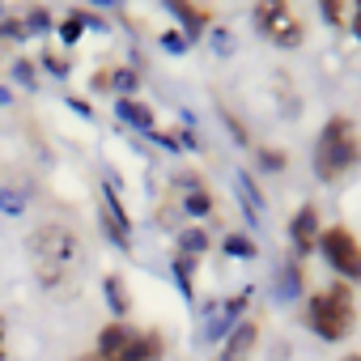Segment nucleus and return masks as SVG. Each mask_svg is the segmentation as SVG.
<instances>
[{
  "label": "nucleus",
  "instance_id": "f257e3e1",
  "mask_svg": "<svg viewBox=\"0 0 361 361\" xmlns=\"http://www.w3.org/2000/svg\"><path fill=\"white\" fill-rule=\"evenodd\" d=\"M26 255H30V272H35V281H39L43 289H51V293L68 289V285L81 276V268H85V243H81V230L68 226V221H56V217H47V221H39V226L30 230V238H26Z\"/></svg>",
  "mask_w": 361,
  "mask_h": 361
},
{
  "label": "nucleus",
  "instance_id": "f03ea898",
  "mask_svg": "<svg viewBox=\"0 0 361 361\" xmlns=\"http://www.w3.org/2000/svg\"><path fill=\"white\" fill-rule=\"evenodd\" d=\"M361 157V136H357V123L348 115H331L314 140V174L319 183H336L340 174H348Z\"/></svg>",
  "mask_w": 361,
  "mask_h": 361
},
{
  "label": "nucleus",
  "instance_id": "7ed1b4c3",
  "mask_svg": "<svg viewBox=\"0 0 361 361\" xmlns=\"http://www.w3.org/2000/svg\"><path fill=\"white\" fill-rule=\"evenodd\" d=\"M353 319H357V306H353V289L344 281H331L327 289L310 293V302H306V327L327 344L344 340L353 331Z\"/></svg>",
  "mask_w": 361,
  "mask_h": 361
},
{
  "label": "nucleus",
  "instance_id": "20e7f679",
  "mask_svg": "<svg viewBox=\"0 0 361 361\" xmlns=\"http://www.w3.org/2000/svg\"><path fill=\"white\" fill-rule=\"evenodd\" d=\"M166 340L161 331H140L128 323H106L98 331V357L102 361H161Z\"/></svg>",
  "mask_w": 361,
  "mask_h": 361
},
{
  "label": "nucleus",
  "instance_id": "39448f33",
  "mask_svg": "<svg viewBox=\"0 0 361 361\" xmlns=\"http://www.w3.org/2000/svg\"><path fill=\"white\" fill-rule=\"evenodd\" d=\"M251 22H255V30H259L268 43H276V47H285V51H293V47L306 43V30H302L298 13L285 5V0H264V5H255Z\"/></svg>",
  "mask_w": 361,
  "mask_h": 361
},
{
  "label": "nucleus",
  "instance_id": "423d86ee",
  "mask_svg": "<svg viewBox=\"0 0 361 361\" xmlns=\"http://www.w3.org/2000/svg\"><path fill=\"white\" fill-rule=\"evenodd\" d=\"M319 251L331 264V272H340L344 281H361V243H357L353 230H344V226L323 230L319 234Z\"/></svg>",
  "mask_w": 361,
  "mask_h": 361
},
{
  "label": "nucleus",
  "instance_id": "0eeeda50",
  "mask_svg": "<svg viewBox=\"0 0 361 361\" xmlns=\"http://www.w3.org/2000/svg\"><path fill=\"white\" fill-rule=\"evenodd\" d=\"M98 221H102V230H106V238L119 247V251H132V217H128V209H123V200L115 196V188L106 183L102 188V204H98Z\"/></svg>",
  "mask_w": 361,
  "mask_h": 361
},
{
  "label": "nucleus",
  "instance_id": "6e6552de",
  "mask_svg": "<svg viewBox=\"0 0 361 361\" xmlns=\"http://www.w3.org/2000/svg\"><path fill=\"white\" fill-rule=\"evenodd\" d=\"M255 344H259V323L243 319V323L221 340V348H217V357H213V361H251Z\"/></svg>",
  "mask_w": 361,
  "mask_h": 361
},
{
  "label": "nucleus",
  "instance_id": "1a4fd4ad",
  "mask_svg": "<svg viewBox=\"0 0 361 361\" xmlns=\"http://www.w3.org/2000/svg\"><path fill=\"white\" fill-rule=\"evenodd\" d=\"M247 302H251V293H238V298H226V302H217V310H213V319L204 323V336L209 340H226L238 323H243V310H247Z\"/></svg>",
  "mask_w": 361,
  "mask_h": 361
},
{
  "label": "nucleus",
  "instance_id": "9d476101",
  "mask_svg": "<svg viewBox=\"0 0 361 361\" xmlns=\"http://www.w3.org/2000/svg\"><path fill=\"white\" fill-rule=\"evenodd\" d=\"M319 209L314 204H302L293 217H289V238H293V247L298 251H314L319 247Z\"/></svg>",
  "mask_w": 361,
  "mask_h": 361
},
{
  "label": "nucleus",
  "instance_id": "9b49d317",
  "mask_svg": "<svg viewBox=\"0 0 361 361\" xmlns=\"http://www.w3.org/2000/svg\"><path fill=\"white\" fill-rule=\"evenodd\" d=\"M178 204H183V213H192V217H209L213 213V192L196 174H188V178H178Z\"/></svg>",
  "mask_w": 361,
  "mask_h": 361
},
{
  "label": "nucleus",
  "instance_id": "f8f14e48",
  "mask_svg": "<svg viewBox=\"0 0 361 361\" xmlns=\"http://www.w3.org/2000/svg\"><path fill=\"white\" fill-rule=\"evenodd\" d=\"M170 13L183 22V39L188 43H196L200 39V30L209 26V9H196V5H183V0H170Z\"/></svg>",
  "mask_w": 361,
  "mask_h": 361
},
{
  "label": "nucleus",
  "instance_id": "ddd939ff",
  "mask_svg": "<svg viewBox=\"0 0 361 361\" xmlns=\"http://www.w3.org/2000/svg\"><path fill=\"white\" fill-rule=\"evenodd\" d=\"M102 293H106V306L115 310V323H123V314L132 310V293H128L123 276H119V272H106V276H102Z\"/></svg>",
  "mask_w": 361,
  "mask_h": 361
},
{
  "label": "nucleus",
  "instance_id": "4468645a",
  "mask_svg": "<svg viewBox=\"0 0 361 361\" xmlns=\"http://www.w3.org/2000/svg\"><path fill=\"white\" fill-rule=\"evenodd\" d=\"M115 115L123 123H132L136 132H153V111L140 102V98H115Z\"/></svg>",
  "mask_w": 361,
  "mask_h": 361
},
{
  "label": "nucleus",
  "instance_id": "2eb2a0df",
  "mask_svg": "<svg viewBox=\"0 0 361 361\" xmlns=\"http://www.w3.org/2000/svg\"><path fill=\"white\" fill-rule=\"evenodd\" d=\"M90 22H94V18H90V13H85V9H73V13H68V18H64V22H60V43H64V47H77V43H81V35H85V26H90Z\"/></svg>",
  "mask_w": 361,
  "mask_h": 361
},
{
  "label": "nucleus",
  "instance_id": "dca6fc26",
  "mask_svg": "<svg viewBox=\"0 0 361 361\" xmlns=\"http://www.w3.org/2000/svg\"><path fill=\"white\" fill-rule=\"evenodd\" d=\"M204 251H209V234H204V230H196V226H192V230H183V234H178V255H192V259H200Z\"/></svg>",
  "mask_w": 361,
  "mask_h": 361
},
{
  "label": "nucleus",
  "instance_id": "f3484780",
  "mask_svg": "<svg viewBox=\"0 0 361 361\" xmlns=\"http://www.w3.org/2000/svg\"><path fill=\"white\" fill-rule=\"evenodd\" d=\"M174 281H178V289L192 298V285H196V259L192 255H174Z\"/></svg>",
  "mask_w": 361,
  "mask_h": 361
},
{
  "label": "nucleus",
  "instance_id": "a211bd4d",
  "mask_svg": "<svg viewBox=\"0 0 361 361\" xmlns=\"http://www.w3.org/2000/svg\"><path fill=\"white\" fill-rule=\"evenodd\" d=\"M323 18H327V26H348L353 5H344V0H323Z\"/></svg>",
  "mask_w": 361,
  "mask_h": 361
},
{
  "label": "nucleus",
  "instance_id": "6ab92c4d",
  "mask_svg": "<svg viewBox=\"0 0 361 361\" xmlns=\"http://www.w3.org/2000/svg\"><path fill=\"white\" fill-rule=\"evenodd\" d=\"M221 251L234 255V259H251V255H255V243H251L247 234H230V238L221 243Z\"/></svg>",
  "mask_w": 361,
  "mask_h": 361
},
{
  "label": "nucleus",
  "instance_id": "aec40b11",
  "mask_svg": "<svg viewBox=\"0 0 361 361\" xmlns=\"http://www.w3.org/2000/svg\"><path fill=\"white\" fill-rule=\"evenodd\" d=\"M22 26H26V35H30V30H51V13H47L43 5H30V9L22 13Z\"/></svg>",
  "mask_w": 361,
  "mask_h": 361
},
{
  "label": "nucleus",
  "instance_id": "412c9836",
  "mask_svg": "<svg viewBox=\"0 0 361 361\" xmlns=\"http://www.w3.org/2000/svg\"><path fill=\"white\" fill-rule=\"evenodd\" d=\"M238 192H243V200H247V213H251V217H259V209H264V196L255 192V183H251L247 174H238Z\"/></svg>",
  "mask_w": 361,
  "mask_h": 361
},
{
  "label": "nucleus",
  "instance_id": "4be33fe9",
  "mask_svg": "<svg viewBox=\"0 0 361 361\" xmlns=\"http://www.w3.org/2000/svg\"><path fill=\"white\" fill-rule=\"evenodd\" d=\"M13 81L22 90H39V73H35V60H18L13 64Z\"/></svg>",
  "mask_w": 361,
  "mask_h": 361
},
{
  "label": "nucleus",
  "instance_id": "5701e85b",
  "mask_svg": "<svg viewBox=\"0 0 361 361\" xmlns=\"http://www.w3.org/2000/svg\"><path fill=\"white\" fill-rule=\"evenodd\" d=\"M298 289H302V268H298V264H285V272H281V293H285V298H298Z\"/></svg>",
  "mask_w": 361,
  "mask_h": 361
},
{
  "label": "nucleus",
  "instance_id": "b1692460",
  "mask_svg": "<svg viewBox=\"0 0 361 361\" xmlns=\"http://www.w3.org/2000/svg\"><path fill=\"white\" fill-rule=\"evenodd\" d=\"M259 166H264L268 174H281V170L289 166V157H285L281 149H259Z\"/></svg>",
  "mask_w": 361,
  "mask_h": 361
},
{
  "label": "nucleus",
  "instance_id": "393cba45",
  "mask_svg": "<svg viewBox=\"0 0 361 361\" xmlns=\"http://www.w3.org/2000/svg\"><path fill=\"white\" fill-rule=\"evenodd\" d=\"M26 204H22V192H13V188H5V192H0V213H5V217H18Z\"/></svg>",
  "mask_w": 361,
  "mask_h": 361
},
{
  "label": "nucleus",
  "instance_id": "a878e982",
  "mask_svg": "<svg viewBox=\"0 0 361 361\" xmlns=\"http://www.w3.org/2000/svg\"><path fill=\"white\" fill-rule=\"evenodd\" d=\"M39 64H43V68L51 73V77H68V60H64V56H56L51 47L43 51V60H39Z\"/></svg>",
  "mask_w": 361,
  "mask_h": 361
},
{
  "label": "nucleus",
  "instance_id": "bb28decb",
  "mask_svg": "<svg viewBox=\"0 0 361 361\" xmlns=\"http://www.w3.org/2000/svg\"><path fill=\"white\" fill-rule=\"evenodd\" d=\"M0 39H30V35H26L22 18H5V22H0Z\"/></svg>",
  "mask_w": 361,
  "mask_h": 361
},
{
  "label": "nucleus",
  "instance_id": "cd10ccee",
  "mask_svg": "<svg viewBox=\"0 0 361 361\" xmlns=\"http://www.w3.org/2000/svg\"><path fill=\"white\" fill-rule=\"evenodd\" d=\"M161 47H166V51H174V56H178V51H188V47H192V43H188V39H183V30H170V35H161Z\"/></svg>",
  "mask_w": 361,
  "mask_h": 361
},
{
  "label": "nucleus",
  "instance_id": "c85d7f7f",
  "mask_svg": "<svg viewBox=\"0 0 361 361\" xmlns=\"http://www.w3.org/2000/svg\"><path fill=\"white\" fill-rule=\"evenodd\" d=\"M68 106H73L77 115H85V119H94V106H90L85 98H68Z\"/></svg>",
  "mask_w": 361,
  "mask_h": 361
},
{
  "label": "nucleus",
  "instance_id": "c756f323",
  "mask_svg": "<svg viewBox=\"0 0 361 361\" xmlns=\"http://www.w3.org/2000/svg\"><path fill=\"white\" fill-rule=\"evenodd\" d=\"M9 357V331H5V319H0V361Z\"/></svg>",
  "mask_w": 361,
  "mask_h": 361
},
{
  "label": "nucleus",
  "instance_id": "7c9ffc66",
  "mask_svg": "<svg viewBox=\"0 0 361 361\" xmlns=\"http://www.w3.org/2000/svg\"><path fill=\"white\" fill-rule=\"evenodd\" d=\"M353 35L361 39V5H353Z\"/></svg>",
  "mask_w": 361,
  "mask_h": 361
},
{
  "label": "nucleus",
  "instance_id": "2f4dec72",
  "mask_svg": "<svg viewBox=\"0 0 361 361\" xmlns=\"http://www.w3.org/2000/svg\"><path fill=\"white\" fill-rule=\"evenodd\" d=\"M340 361H361V353H348V357H340Z\"/></svg>",
  "mask_w": 361,
  "mask_h": 361
},
{
  "label": "nucleus",
  "instance_id": "473e14b6",
  "mask_svg": "<svg viewBox=\"0 0 361 361\" xmlns=\"http://www.w3.org/2000/svg\"><path fill=\"white\" fill-rule=\"evenodd\" d=\"M77 361H102V357H98V353H90V357H77Z\"/></svg>",
  "mask_w": 361,
  "mask_h": 361
},
{
  "label": "nucleus",
  "instance_id": "72a5a7b5",
  "mask_svg": "<svg viewBox=\"0 0 361 361\" xmlns=\"http://www.w3.org/2000/svg\"><path fill=\"white\" fill-rule=\"evenodd\" d=\"M5 102H9V94H5V90H0V106H5Z\"/></svg>",
  "mask_w": 361,
  "mask_h": 361
},
{
  "label": "nucleus",
  "instance_id": "f704fd0d",
  "mask_svg": "<svg viewBox=\"0 0 361 361\" xmlns=\"http://www.w3.org/2000/svg\"><path fill=\"white\" fill-rule=\"evenodd\" d=\"M5 18H9V13H5V9H0V22H5Z\"/></svg>",
  "mask_w": 361,
  "mask_h": 361
}]
</instances>
